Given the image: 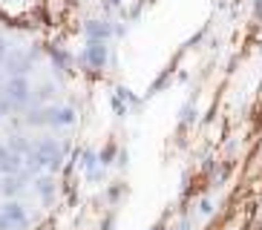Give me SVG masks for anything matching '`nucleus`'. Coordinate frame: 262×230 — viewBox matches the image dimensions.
Returning a JSON list of instances; mask_svg holds the SVG:
<instances>
[{"instance_id": "obj_10", "label": "nucleus", "mask_w": 262, "mask_h": 230, "mask_svg": "<svg viewBox=\"0 0 262 230\" xmlns=\"http://www.w3.org/2000/svg\"><path fill=\"white\" fill-rule=\"evenodd\" d=\"M20 193H24V181H20V176H6L3 178V196H6L9 201H15Z\"/></svg>"}, {"instance_id": "obj_8", "label": "nucleus", "mask_w": 262, "mask_h": 230, "mask_svg": "<svg viewBox=\"0 0 262 230\" xmlns=\"http://www.w3.org/2000/svg\"><path fill=\"white\" fill-rule=\"evenodd\" d=\"M113 32L116 29H113V23L110 20H90L84 26V35L90 40H98V43H107V40L113 38Z\"/></svg>"}, {"instance_id": "obj_3", "label": "nucleus", "mask_w": 262, "mask_h": 230, "mask_svg": "<svg viewBox=\"0 0 262 230\" xmlns=\"http://www.w3.org/2000/svg\"><path fill=\"white\" fill-rule=\"evenodd\" d=\"M3 95L9 98V104L15 109L26 107L32 101V95H35V89H32L29 78H6V84H3Z\"/></svg>"}, {"instance_id": "obj_18", "label": "nucleus", "mask_w": 262, "mask_h": 230, "mask_svg": "<svg viewBox=\"0 0 262 230\" xmlns=\"http://www.w3.org/2000/svg\"><path fill=\"white\" fill-rule=\"evenodd\" d=\"M0 98H3V89H0Z\"/></svg>"}, {"instance_id": "obj_2", "label": "nucleus", "mask_w": 262, "mask_h": 230, "mask_svg": "<svg viewBox=\"0 0 262 230\" xmlns=\"http://www.w3.org/2000/svg\"><path fill=\"white\" fill-rule=\"evenodd\" d=\"M24 121L29 124V127H70V124H75V109L47 104V107L26 109Z\"/></svg>"}, {"instance_id": "obj_9", "label": "nucleus", "mask_w": 262, "mask_h": 230, "mask_svg": "<svg viewBox=\"0 0 262 230\" xmlns=\"http://www.w3.org/2000/svg\"><path fill=\"white\" fill-rule=\"evenodd\" d=\"M6 147L12 150V153L24 155V161H26V155L32 153V147H35V144H32V141H26L24 135H9V138H6Z\"/></svg>"}, {"instance_id": "obj_1", "label": "nucleus", "mask_w": 262, "mask_h": 230, "mask_svg": "<svg viewBox=\"0 0 262 230\" xmlns=\"http://www.w3.org/2000/svg\"><path fill=\"white\" fill-rule=\"evenodd\" d=\"M61 161H63V147L55 138H40V141H35L32 153L26 155V167L55 173V170H61Z\"/></svg>"}, {"instance_id": "obj_15", "label": "nucleus", "mask_w": 262, "mask_h": 230, "mask_svg": "<svg viewBox=\"0 0 262 230\" xmlns=\"http://www.w3.org/2000/svg\"><path fill=\"white\" fill-rule=\"evenodd\" d=\"M210 210H213V207H210V201H208V199H202V201H199V213H202V216H208Z\"/></svg>"}, {"instance_id": "obj_13", "label": "nucleus", "mask_w": 262, "mask_h": 230, "mask_svg": "<svg viewBox=\"0 0 262 230\" xmlns=\"http://www.w3.org/2000/svg\"><path fill=\"white\" fill-rule=\"evenodd\" d=\"M113 153H116V147H113V144H110V147H104V153L98 155V158H101V164H110V158H113Z\"/></svg>"}, {"instance_id": "obj_12", "label": "nucleus", "mask_w": 262, "mask_h": 230, "mask_svg": "<svg viewBox=\"0 0 262 230\" xmlns=\"http://www.w3.org/2000/svg\"><path fill=\"white\" fill-rule=\"evenodd\" d=\"M55 95V86L52 84H40L38 89H35V95H32V98L38 101V107H47V101L52 98Z\"/></svg>"}, {"instance_id": "obj_6", "label": "nucleus", "mask_w": 262, "mask_h": 230, "mask_svg": "<svg viewBox=\"0 0 262 230\" xmlns=\"http://www.w3.org/2000/svg\"><path fill=\"white\" fill-rule=\"evenodd\" d=\"M24 167H26L24 155L12 153L6 147V141H0V173H3V176H20Z\"/></svg>"}, {"instance_id": "obj_17", "label": "nucleus", "mask_w": 262, "mask_h": 230, "mask_svg": "<svg viewBox=\"0 0 262 230\" xmlns=\"http://www.w3.org/2000/svg\"><path fill=\"white\" fill-rule=\"evenodd\" d=\"M0 196H3V181H0Z\"/></svg>"}, {"instance_id": "obj_14", "label": "nucleus", "mask_w": 262, "mask_h": 230, "mask_svg": "<svg viewBox=\"0 0 262 230\" xmlns=\"http://www.w3.org/2000/svg\"><path fill=\"white\" fill-rule=\"evenodd\" d=\"M6 58H9V43H6L3 38H0V66L6 63Z\"/></svg>"}, {"instance_id": "obj_5", "label": "nucleus", "mask_w": 262, "mask_h": 230, "mask_svg": "<svg viewBox=\"0 0 262 230\" xmlns=\"http://www.w3.org/2000/svg\"><path fill=\"white\" fill-rule=\"evenodd\" d=\"M3 69L9 72V78H26L32 72V52H9Z\"/></svg>"}, {"instance_id": "obj_11", "label": "nucleus", "mask_w": 262, "mask_h": 230, "mask_svg": "<svg viewBox=\"0 0 262 230\" xmlns=\"http://www.w3.org/2000/svg\"><path fill=\"white\" fill-rule=\"evenodd\" d=\"M35 193H38L43 201H49L55 196V178L52 176H40V178H35Z\"/></svg>"}, {"instance_id": "obj_7", "label": "nucleus", "mask_w": 262, "mask_h": 230, "mask_svg": "<svg viewBox=\"0 0 262 230\" xmlns=\"http://www.w3.org/2000/svg\"><path fill=\"white\" fill-rule=\"evenodd\" d=\"M107 43H98V40H90V43L84 46V52H81V63H86V66L93 69H101L104 63H107Z\"/></svg>"}, {"instance_id": "obj_16", "label": "nucleus", "mask_w": 262, "mask_h": 230, "mask_svg": "<svg viewBox=\"0 0 262 230\" xmlns=\"http://www.w3.org/2000/svg\"><path fill=\"white\" fill-rule=\"evenodd\" d=\"M3 84H6V81H3V78H0V89H3Z\"/></svg>"}, {"instance_id": "obj_4", "label": "nucleus", "mask_w": 262, "mask_h": 230, "mask_svg": "<svg viewBox=\"0 0 262 230\" xmlns=\"http://www.w3.org/2000/svg\"><path fill=\"white\" fill-rule=\"evenodd\" d=\"M26 227V210L20 201H6L0 207V230H17Z\"/></svg>"}]
</instances>
